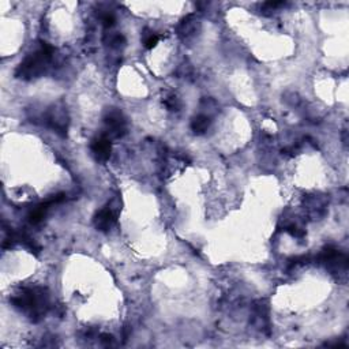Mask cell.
Instances as JSON below:
<instances>
[{
    "mask_svg": "<svg viewBox=\"0 0 349 349\" xmlns=\"http://www.w3.org/2000/svg\"><path fill=\"white\" fill-rule=\"evenodd\" d=\"M104 123L106 127V136L110 138H122L127 132V123L120 110H108L104 118Z\"/></svg>",
    "mask_w": 349,
    "mask_h": 349,
    "instance_id": "cell-3",
    "label": "cell"
},
{
    "mask_svg": "<svg viewBox=\"0 0 349 349\" xmlns=\"http://www.w3.org/2000/svg\"><path fill=\"white\" fill-rule=\"evenodd\" d=\"M210 123H212V120H210L209 116H206V115L195 116L194 119L191 120V130L194 131L196 135H202L208 131V128L210 127Z\"/></svg>",
    "mask_w": 349,
    "mask_h": 349,
    "instance_id": "cell-7",
    "label": "cell"
},
{
    "mask_svg": "<svg viewBox=\"0 0 349 349\" xmlns=\"http://www.w3.org/2000/svg\"><path fill=\"white\" fill-rule=\"evenodd\" d=\"M158 40H160L158 34H156L153 32H148V33L144 34V45H145L146 50L154 48L156 45H157V42H158Z\"/></svg>",
    "mask_w": 349,
    "mask_h": 349,
    "instance_id": "cell-9",
    "label": "cell"
},
{
    "mask_svg": "<svg viewBox=\"0 0 349 349\" xmlns=\"http://www.w3.org/2000/svg\"><path fill=\"white\" fill-rule=\"evenodd\" d=\"M116 222V214L110 206L101 209L94 216V226L101 232H108Z\"/></svg>",
    "mask_w": 349,
    "mask_h": 349,
    "instance_id": "cell-6",
    "label": "cell"
},
{
    "mask_svg": "<svg viewBox=\"0 0 349 349\" xmlns=\"http://www.w3.org/2000/svg\"><path fill=\"white\" fill-rule=\"evenodd\" d=\"M165 105H166V108L170 110H179L180 106H182V104H180L179 98L176 97V96H170V97H166L164 100Z\"/></svg>",
    "mask_w": 349,
    "mask_h": 349,
    "instance_id": "cell-11",
    "label": "cell"
},
{
    "mask_svg": "<svg viewBox=\"0 0 349 349\" xmlns=\"http://www.w3.org/2000/svg\"><path fill=\"white\" fill-rule=\"evenodd\" d=\"M196 29V20H194L192 15H188L187 18L182 20V24L179 25V34L182 37H190Z\"/></svg>",
    "mask_w": 349,
    "mask_h": 349,
    "instance_id": "cell-8",
    "label": "cell"
},
{
    "mask_svg": "<svg viewBox=\"0 0 349 349\" xmlns=\"http://www.w3.org/2000/svg\"><path fill=\"white\" fill-rule=\"evenodd\" d=\"M100 342L104 346H112L114 345V337L110 334H101L100 336Z\"/></svg>",
    "mask_w": 349,
    "mask_h": 349,
    "instance_id": "cell-13",
    "label": "cell"
},
{
    "mask_svg": "<svg viewBox=\"0 0 349 349\" xmlns=\"http://www.w3.org/2000/svg\"><path fill=\"white\" fill-rule=\"evenodd\" d=\"M46 124L50 126L52 130H55L58 134L64 136L67 132V118L66 112L62 108H50L46 115Z\"/></svg>",
    "mask_w": 349,
    "mask_h": 349,
    "instance_id": "cell-4",
    "label": "cell"
},
{
    "mask_svg": "<svg viewBox=\"0 0 349 349\" xmlns=\"http://www.w3.org/2000/svg\"><path fill=\"white\" fill-rule=\"evenodd\" d=\"M126 44L124 36L120 34V33H115V34H110V38H108V45L112 46V48H120Z\"/></svg>",
    "mask_w": 349,
    "mask_h": 349,
    "instance_id": "cell-10",
    "label": "cell"
},
{
    "mask_svg": "<svg viewBox=\"0 0 349 349\" xmlns=\"http://www.w3.org/2000/svg\"><path fill=\"white\" fill-rule=\"evenodd\" d=\"M90 149L94 153L96 158L98 161H106L110 156V149H112V144H110V138L106 135H100L94 140H92Z\"/></svg>",
    "mask_w": 349,
    "mask_h": 349,
    "instance_id": "cell-5",
    "label": "cell"
},
{
    "mask_svg": "<svg viewBox=\"0 0 349 349\" xmlns=\"http://www.w3.org/2000/svg\"><path fill=\"white\" fill-rule=\"evenodd\" d=\"M101 22H102V25L105 28H112L115 25V16L110 12H105V14L101 15Z\"/></svg>",
    "mask_w": 349,
    "mask_h": 349,
    "instance_id": "cell-12",
    "label": "cell"
},
{
    "mask_svg": "<svg viewBox=\"0 0 349 349\" xmlns=\"http://www.w3.org/2000/svg\"><path fill=\"white\" fill-rule=\"evenodd\" d=\"M52 56H54V48L46 42H41L40 48L29 56H26L25 60L18 66L15 76L25 80L38 78L45 72Z\"/></svg>",
    "mask_w": 349,
    "mask_h": 349,
    "instance_id": "cell-2",
    "label": "cell"
},
{
    "mask_svg": "<svg viewBox=\"0 0 349 349\" xmlns=\"http://www.w3.org/2000/svg\"><path fill=\"white\" fill-rule=\"evenodd\" d=\"M12 304L28 314L33 322H38L50 307L48 294L42 288H25L11 299Z\"/></svg>",
    "mask_w": 349,
    "mask_h": 349,
    "instance_id": "cell-1",
    "label": "cell"
}]
</instances>
